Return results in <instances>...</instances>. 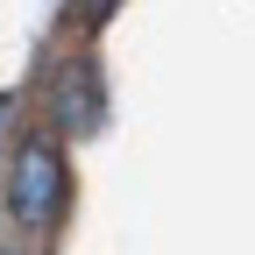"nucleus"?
<instances>
[{"mask_svg":"<svg viewBox=\"0 0 255 255\" xmlns=\"http://www.w3.org/2000/svg\"><path fill=\"white\" fill-rule=\"evenodd\" d=\"M114 7H121V0H71L78 28H107V21H114Z\"/></svg>","mask_w":255,"mask_h":255,"instance_id":"nucleus-3","label":"nucleus"},{"mask_svg":"<svg viewBox=\"0 0 255 255\" xmlns=\"http://www.w3.org/2000/svg\"><path fill=\"white\" fill-rule=\"evenodd\" d=\"M100 121H107V85H100L92 50H78L57 71V128H64V135H92Z\"/></svg>","mask_w":255,"mask_h":255,"instance_id":"nucleus-2","label":"nucleus"},{"mask_svg":"<svg viewBox=\"0 0 255 255\" xmlns=\"http://www.w3.org/2000/svg\"><path fill=\"white\" fill-rule=\"evenodd\" d=\"M64 199H71V170H64V149L50 135H28L14 149V163H7V213H14V227L28 234H50L57 227V213Z\"/></svg>","mask_w":255,"mask_h":255,"instance_id":"nucleus-1","label":"nucleus"}]
</instances>
